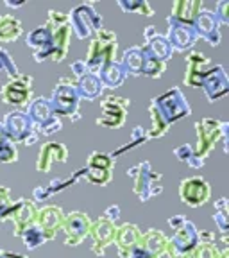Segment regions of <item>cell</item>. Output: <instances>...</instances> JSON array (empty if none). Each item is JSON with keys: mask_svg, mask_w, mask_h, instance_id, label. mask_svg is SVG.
Returning a JSON list of instances; mask_svg holds the SVG:
<instances>
[{"mask_svg": "<svg viewBox=\"0 0 229 258\" xmlns=\"http://www.w3.org/2000/svg\"><path fill=\"white\" fill-rule=\"evenodd\" d=\"M32 198H34V201H47V199L50 198V192H48L47 185L36 186V188L32 190Z\"/></svg>", "mask_w": 229, "mask_h": 258, "instance_id": "49", "label": "cell"}, {"mask_svg": "<svg viewBox=\"0 0 229 258\" xmlns=\"http://www.w3.org/2000/svg\"><path fill=\"white\" fill-rule=\"evenodd\" d=\"M38 137H40V135H38V133H36V131H34V133H31V135H29V137H27V138H25L24 145H27V147H29V145H32V144H36V142H38Z\"/></svg>", "mask_w": 229, "mask_h": 258, "instance_id": "54", "label": "cell"}, {"mask_svg": "<svg viewBox=\"0 0 229 258\" xmlns=\"http://www.w3.org/2000/svg\"><path fill=\"white\" fill-rule=\"evenodd\" d=\"M220 247L217 244H197L192 258H218Z\"/></svg>", "mask_w": 229, "mask_h": 258, "instance_id": "43", "label": "cell"}, {"mask_svg": "<svg viewBox=\"0 0 229 258\" xmlns=\"http://www.w3.org/2000/svg\"><path fill=\"white\" fill-rule=\"evenodd\" d=\"M22 240H24V244H25V247H27L29 251H34V249H38L40 246H43L45 242H47V238H45V235H43V231L40 230V226L34 222L32 226H29L27 230L22 233Z\"/></svg>", "mask_w": 229, "mask_h": 258, "instance_id": "33", "label": "cell"}, {"mask_svg": "<svg viewBox=\"0 0 229 258\" xmlns=\"http://www.w3.org/2000/svg\"><path fill=\"white\" fill-rule=\"evenodd\" d=\"M199 244H217V235L213 231H199Z\"/></svg>", "mask_w": 229, "mask_h": 258, "instance_id": "50", "label": "cell"}, {"mask_svg": "<svg viewBox=\"0 0 229 258\" xmlns=\"http://www.w3.org/2000/svg\"><path fill=\"white\" fill-rule=\"evenodd\" d=\"M145 57H147V54L143 52L141 47L127 48V50L122 54V59H120V64H122V69H124L125 76H134V77L141 76Z\"/></svg>", "mask_w": 229, "mask_h": 258, "instance_id": "29", "label": "cell"}, {"mask_svg": "<svg viewBox=\"0 0 229 258\" xmlns=\"http://www.w3.org/2000/svg\"><path fill=\"white\" fill-rule=\"evenodd\" d=\"M211 198V186L201 176L185 177L179 183V199L190 208H201Z\"/></svg>", "mask_w": 229, "mask_h": 258, "instance_id": "10", "label": "cell"}, {"mask_svg": "<svg viewBox=\"0 0 229 258\" xmlns=\"http://www.w3.org/2000/svg\"><path fill=\"white\" fill-rule=\"evenodd\" d=\"M0 99L4 104L15 108L29 106L32 99V77L27 74H18L15 79H9L0 90Z\"/></svg>", "mask_w": 229, "mask_h": 258, "instance_id": "8", "label": "cell"}, {"mask_svg": "<svg viewBox=\"0 0 229 258\" xmlns=\"http://www.w3.org/2000/svg\"><path fill=\"white\" fill-rule=\"evenodd\" d=\"M141 237V230L136 224H131V222H125L120 228H117V235H115V246L117 251L122 258H127L131 254V251L138 246Z\"/></svg>", "mask_w": 229, "mask_h": 258, "instance_id": "23", "label": "cell"}, {"mask_svg": "<svg viewBox=\"0 0 229 258\" xmlns=\"http://www.w3.org/2000/svg\"><path fill=\"white\" fill-rule=\"evenodd\" d=\"M0 74H6V76H9V79H15L16 76H18V67L15 64V61H13L11 54L8 52V50H4V48H0Z\"/></svg>", "mask_w": 229, "mask_h": 258, "instance_id": "41", "label": "cell"}, {"mask_svg": "<svg viewBox=\"0 0 229 258\" xmlns=\"http://www.w3.org/2000/svg\"><path fill=\"white\" fill-rule=\"evenodd\" d=\"M117 48H118V43H117L115 32L102 27L101 31L93 36L92 43H90V47H88V54H86V59H85L86 67H88V72L97 76L104 64L115 61V57H117Z\"/></svg>", "mask_w": 229, "mask_h": 258, "instance_id": "2", "label": "cell"}, {"mask_svg": "<svg viewBox=\"0 0 229 258\" xmlns=\"http://www.w3.org/2000/svg\"><path fill=\"white\" fill-rule=\"evenodd\" d=\"M25 113H27L29 120H31L32 127H34L36 133L48 120H52V118L56 117L52 111V106H50L48 99H45V97H36L34 101L29 102V108Z\"/></svg>", "mask_w": 229, "mask_h": 258, "instance_id": "25", "label": "cell"}, {"mask_svg": "<svg viewBox=\"0 0 229 258\" xmlns=\"http://www.w3.org/2000/svg\"><path fill=\"white\" fill-rule=\"evenodd\" d=\"M215 18L218 20L220 25L229 24V0H220L215 9Z\"/></svg>", "mask_w": 229, "mask_h": 258, "instance_id": "44", "label": "cell"}, {"mask_svg": "<svg viewBox=\"0 0 229 258\" xmlns=\"http://www.w3.org/2000/svg\"><path fill=\"white\" fill-rule=\"evenodd\" d=\"M174 156H176L179 161H183V163H188V161L192 160V156H193V147H192V145H188V144L179 145V147L174 151Z\"/></svg>", "mask_w": 229, "mask_h": 258, "instance_id": "46", "label": "cell"}, {"mask_svg": "<svg viewBox=\"0 0 229 258\" xmlns=\"http://www.w3.org/2000/svg\"><path fill=\"white\" fill-rule=\"evenodd\" d=\"M68 160V149L64 147L63 144H57V142H47V144L41 145L40 154H38L36 160V170L38 172H48L52 163L59 161V163H64Z\"/></svg>", "mask_w": 229, "mask_h": 258, "instance_id": "22", "label": "cell"}, {"mask_svg": "<svg viewBox=\"0 0 229 258\" xmlns=\"http://www.w3.org/2000/svg\"><path fill=\"white\" fill-rule=\"evenodd\" d=\"M167 235L160 230L141 231L140 242H138V249L141 253V258H161L167 251Z\"/></svg>", "mask_w": 229, "mask_h": 258, "instance_id": "21", "label": "cell"}, {"mask_svg": "<svg viewBox=\"0 0 229 258\" xmlns=\"http://www.w3.org/2000/svg\"><path fill=\"white\" fill-rule=\"evenodd\" d=\"M202 9H204L202 0H177L172 4V13L169 16L177 22L193 25V22H195V18H197V15Z\"/></svg>", "mask_w": 229, "mask_h": 258, "instance_id": "26", "label": "cell"}, {"mask_svg": "<svg viewBox=\"0 0 229 258\" xmlns=\"http://www.w3.org/2000/svg\"><path fill=\"white\" fill-rule=\"evenodd\" d=\"M127 177L134 179V194L141 203H147L154 196H160L163 192V176L160 172H154L149 161L138 163V165L127 169Z\"/></svg>", "mask_w": 229, "mask_h": 258, "instance_id": "3", "label": "cell"}, {"mask_svg": "<svg viewBox=\"0 0 229 258\" xmlns=\"http://www.w3.org/2000/svg\"><path fill=\"white\" fill-rule=\"evenodd\" d=\"M199 244V230L192 221L186 222L174 231L170 238H167V251L169 258H192L193 251Z\"/></svg>", "mask_w": 229, "mask_h": 258, "instance_id": "6", "label": "cell"}, {"mask_svg": "<svg viewBox=\"0 0 229 258\" xmlns=\"http://www.w3.org/2000/svg\"><path fill=\"white\" fill-rule=\"evenodd\" d=\"M117 4L124 13H140V15L145 16L154 15V9L150 8L147 0H118Z\"/></svg>", "mask_w": 229, "mask_h": 258, "instance_id": "35", "label": "cell"}, {"mask_svg": "<svg viewBox=\"0 0 229 258\" xmlns=\"http://www.w3.org/2000/svg\"><path fill=\"white\" fill-rule=\"evenodd\" d=\"M113 165H115V158L108 153H99V151L90 154L88 163H86V167H90V169H102V170H113Z\"/></svg>", "mask_w": 229, "mask_h": 258, "instance_id": "37", "label": "cell"}, {"mask_svg": "<svg viewBox=\"0 0 229 258\" xmlns=\"http://www.w3.org/2000/svg\"><path fill=\"white\" fill-rule=\"evenodd\" d=\"M195 131H197V145L193 147V153L204 160L211 153L213 145L222 138V120L204 117L195 122Z\"/></svg>", "mask_w": 229, "mask_h": 258, "instance_id": "9", "label": "cell"}, {"mask_svg": "<svg viewBox=\"0 0 229 258\" xmlns=\"http://www.w3.org/2000/svg\"><path fill=\"white\" fill-rule=\"evenodd\" d=\"M147 142H149V133H147V129H143L141 125H136V127L133 129V133H131V144L124 145V147L117 149L115 153H111V156L117 158L118 154L125 153V151H129V149H134V147H138V145H141V144H147Z\"/></svg>", "mask_w": 229, "mask_h": 258, "instance_id": "36", "label": "cell"}, {"mask_svg": "<svg viewBox=\"0 0 229 258\" xmlns=\"http://www.w3.org/2000/svg\"><path fill=\"white\" fill-rule=\"evenodd\" d=\"M8 140V137H6V131H4V125H2V122H0V144L2 142Z\"/></svg>", "mask_w": 229, "mask_h": 258, "instance_id": "56", "label": "cell"}, {"mask_svg": "<svg viewBox=\"0 0 229 258\" xmlns=\"http://www.w3.org/2000/svg\"><path fill=\"white\" fill-rule=\"evenodd\" d=\"M6 6H8V8H15V9H18V8H24L25 6V2H6Z\"/></svg>", "mask_w": 229, "mask_h": 258, "instance_id": "55", "label": "cell"}, {"mask_svg": "<svg viewBox=\"0 0 229 258\" xmlns=\"http://www.w3.org/2000/svg\"><path fill=\"white\" fill-rule=\"evenodd\" d=\"M97 76H99V79H101L104 88H111V90L124 85L125 77H127L124 72V69H122L120 61H117V59L104 64V67L101 69V72L97 74Z\"/></svg>", "mask_w": 229, "mask_h": 258, "instance_id": "30", "label": "cell"}, {"mask_svg": "<svg viewBox=\"0 0 229 258\" xmlns=\"http://www.w3.org/2000/svg\"><path fill=\"white\" fill-rule=\"evenodd\" d=\"M201 88L209 102H215V101H218L220 97L227 95L229 79L222 64H215V67H211V69L208 70V74H206V77L201 83Z\"/></svg>", "mask_w": 229, "mask_h": 258, "instance_id": "17", "label": "cell"}, {"mask_svg": "<svg viewBox=\"0 0 229 258\" xmlns=\"http://www.w3.org/2000/svg\"><path fill=\"white\" fill-rule=\"evenodd\" d=\"M22 22L13 15H0V41L13 43L22 36Z\"/></svg>", "mask_w": 229, "mask_h": 258, "instance_id": "31", "label": "cell"}, {"mask_svg": "<svg viewBox=\"0 0 229 258\" xmlns=\"http://www.w3.org/2000/svg\"><path fill=\"white\" fill-rule=\"evenodd\" d=\"M158 34V29L154 27V25H149V27H145V31H143V36H145V41L147 40H150L152 36H156Z\"/></svg>", "mask_w": 229, "mask_h": 258, "instance_id": "53", "label": "cell"}, {"mask_svg": "<svg viewBox=\"0 0 229 258\" xmlns=\"http://www.w3.org/2000/svg\"><path fill=\"white\" fill-rule=\"evenodd\" d=\"M2 125H4L8 140L13 142V144H24L25 138L31 133H34V127L29 120L27 113L22 111V109H15V111L8 113Z\"/></svg>", "mask_w": 229, "mask_h": 258, "instance_id": "16", "label": "cell"}, {"mask_svg": "<svg viewBox=\"0 0 229 258\" xmlns=\"http://www.w3.org/2000/svg\"><path fill=\"white\" fill-rule=\"evenodd\" d=\"M129 106H131V101H129L127 97H117V95L108 97L102 102L101 117L97 118L95 124L108 129L122 127L125 122V113H127Z\"/></svg>", "mask_w": 229, "mask_h": 258, "instance_id": "11", "label": "cell"}, {"mask_svg": "<svg viewBox=\"0 0 229 258\" xmlns=\"http://www.w3.org/2000/svg\"><path fill=\"white\" fill-rule=\"evenodd\" d=\"M115 235H117V226L115 222H109L108 219L99 217L92 221V228H90V235L92 237V251L97 256H104L106 249L115 242Z\"/></svg>", "mask_w": 229, "mask_h": 258, "instance_id": "15", "label": "cell"}, {"mask_svg": "<svg viewBox=\"0 0 229 258\" xmlns=\"http://www.w3.org/2000/svg\"><path fill=\"white\" fill-rule=\"evenodd\" d=\"M215 224L218 226L222 235H227L229 231V206L227 199L220 198L218 201H215V215H213Z\"/></svg>", "mask_w": 229, "mask_h": 258, "instance_id": "34", "label": "cell"}, {"mask_svg": "<svg viewBox=\"0 0 229 258\" xmlns=\"http://www.w3.org/2000/svg\"><path fill=\"white\" fill-rule=\"evenodd\" d=\"M102 217L108 219L109 222H117L118 219H120V206H118V205H111V206H108Z\"/></svg>", "mask_w": 229, "mask_h": 258, "instance_id": "48", "label": "cell"}, {"mask_svg": "<svg viewBox=\"0 0 229 258\" xmlns=\"http://www.w3.org/2000/svg\"><path fill=\"white\" fill-rule=\"evenodd\" d=\"M9 194H11L9 186L0 185V222L11 221L16 208H18V203H20V201H16V203L11 201Z\"/></svg>", "mask_w": 229, "mask_h": 258, "instance_id": "32", "label": "cell"}, {"mask_svg": "<svg viewBox=\"0 0 229 258\" xmlns=\"http://www.w3.org/2000/svg\"><path fill=\"white\" fill-rule=\"evenodd\" d=\"M38 217V208L36 203L29 201V199H20L18 203V208H16L15 215H13V224H15V230H13V235L15 237H22L25 230L29 226H32L36 222Z\"/></svg>", "mask_w": 229, "mask_h": 258, "instance_id": "24", "label": "cell"}, {"mask_svg": "<svg viewBox=\"0 0 229 258\" xmlns=\"http://www.w3.org/2000/svg\"><path fill=\"white\" fill-rule=\"evenodd\" d=\"M70 70H72L73 77H77V79H81L83 76H86V74H88V67H86L85 59L73 61V63L70 64Z\"/></svg>", "mask_w": 229, "mask_h": 258, "instance_id": "47", "label": "cell"}, {"mask_svg": "<svg viewBox=\"0 0 229 258\" xmlns=\"http://www.w3.org/2000/svg\"><path fill=\"white\" fill-rule=\"evenodd\" d=\"M81 177H85V169L77 170V172L73 174V176L66 177V179H61V177H57V179H52V181H50V183L47 185V188H48V192H50V196H52V194L61 192V190H64V188H68V186H72L73 183L79 181Z\"/></svg>", "mask_w": 229, "mask_h": 258, "instance_id": "39", "label": "cell"}, {"mask_svg": "<svg viewBox=\"0 0 229 258\" xmlns=\"http://www.w3.org/2000/svg\"><path fill=\"white\" fill-rule=\"evenodd\" d=\"M193 29L197 32V38H202L206 40L209 45L217 47L222 40L220 34V24L215 18V13L209 11V9H202L201 13L197 15L195 22H193Z\"/></svg>", "mask_w": 229, "mask_h": 258, "instance_id": "20", "label": "cell"}, {"mask_svg": "<svg viewBox=\"0 0 229 258\" xmlns=\"http://www.w3.org/2000/svg\"><path fill=\"white\" fill-rule=\"evenodd\" d=\"M64 212L56 205H47L41 210H38V217L36 224L40 226V230L43 231L45 238L48 240H54L57 237V231L61 230L64 221Z\"/></svg>", "mask_w": 229, "mask_h": 258, "instance_id": "18", "label": "cell"}, {"mask_svg": "<svg viewBox=\"0 0 229 258\" xmlns=\"http://www.w3.org/2000/svg\"><path fill=\"white\" fill-rule=\"evenodd\" d=\"M63 129V122H61L59 117H54L52 120H48L47 124L43 125V127L38 131V135H43V137H50V135L57 133V131H61Z\"/></svg>", "mask_w": 229, "mask_h": 258, "instance_id": "45", "label": "cell"}, {"mask_svg": "<svg viewBox=\"0 0 229 258\" xmlns=\"http://www.w3.org/2000/svg\"><path fill=\"white\" fill-rule=\"evenodd\" d=\"M149 115H150V129L147 131L150 138H161L165 137L167 131L172 124L181 120L185 117L192 115L186 97L179 88H172L169 92L161 93L160 97H154L149 104Z\"/></svg>", "mask_w": 229, "mask_h": 258, "instance_id": "1", "label": "cell"}, {"mask_svg": "<svg viewBox=\"0 0 229 258\" xmlns=\"http://www.w3.org/2000/svg\"><path fill=\"white\" fill-rule=\"evenodd\" d=\"M167 222H169L170 228H172V230L176 231L177 228H181V226L185 224V222H186V217H183V215H172V217H170Z\"/></svg>", "mask_w": 229, "mask_h": 258, "instance_id": "51", "label": "cell"}, {"mask_svg": "<svg viewBox=\"0 0 229 258\" xmlns=\"http://www.w3.org/2000/svg\"><path fill=\"white\" fill-rule=\"evenodd\" d=\"M47 24L52 27L54 34V56L52 61L59 63L66 57L70 47V38H72V29L68 24V15H64L56 9H50L48 11V20Z\"/></svg>", "mask_w": 229, "mask_h": 258, "instance_id": "7", "label": "cell"}, {"mask_svg": "<svg viewBox=\"0 0 229 258\" xmlns=\"http://www.w3.org/2000/svg\"><path fill=\"white\" fill-rule=\"evenodd\" d=\"M167 24H169V31H167L165 38L169 40L174 52H186L199 40L193 25L177 22L170 16H167Z\"/></svg>", "mask_w": 229, "mask_h": 258, "instance_id": "14", "label": "cell"}, {"mask_svg": "<svg viewBox=\"0 0 229 258\" xmlns=\"http://www.w3.org/2000/svg\"><path fill=\"white\" fill-rule=\"evenodd\" d=\"M186 61V72H185V85L192 86V88H199L202 79L206 77L208 70L211 69L209 57H206L199 50H192L188 56L185 57Z\"/></svg>", "mask_w": 229, "mask_h": 258, "instance_id": "19", "label": "cell"}, {"mask_svg": "<svg viewBox=\"0 0 229 258\" xmlns=\"http://www.w3.org/2000/svg\"><path fill=\"white\" fill-rule=\"evenodd\" d=\"M25 45L32 50L34 59H36L38 63H43V61H47V59L52 61V56H54L52 27L45 22L40 27L32 29L27 36H25Z\"/></svg>", "mask_w": 229, "mask_h": 258, "instance_id": "12", "label": "cell"}, {"mask_svg": "<svg viewBox=\"0 0 229 258\" xmlns=\"http://www.w3.org/2000/svg\"><path fill=\"white\" fill-rule=\"evenodd\" d=\"M218 258H229V247H220V254Z\"/></svg>", "mask_w": 229, "mask_h": 258, "instance_id": "57", "label": "cell"}, {"mask_svg": "<svg viewBox=\"0 0 229 258\" xmlns=\"http://www.w3.org/2000/svg\"><path fill=\"white\" fill-rule=\"evenodd\" d=\"M75 88L79 93V99H85V101H97L104 92V86H102L99 76L90 72L75 81Z\"/></svg>", "mask_w": 229, "mask_h": 258, "instance_id": "28", "label": "cell"}, {"mask_svg": "<svg viewBox=\"0 0 229 258\" xmlns=\"http://www.w3.org/2000/svg\"><path fill=\"white\" fill-rule=\"evenodd\" d=\"M18 160V149L13 142L6 140L0 144V163H15Z\"/></svg>", "mask_w": 229, "mask_h": 258, "instance_id": "42", "label": "cell"}, {"mask_svg": "<svg viewBox=\"0 0 229 258\" xmlns=\"http://www.w3.org/2000/svg\"><path fill=\"white\" fill-rule=\"evenodd\" d=\"M0 258H27L22 253H15V251L9 249H0Z\"/></svg>", "mask_w": 229, "mask_h": 258, "instance_id": "52", "label": "cell"}, {"mask_svg": "<svg viewBox=\"0 0 229 258\" xmlns=\"http://www.w3.org/2000/svg\"><path fill=\"white\" fill-rule=\"evenodd\" d=\"M68 24L79 40H88L102 29V16L95 11L93 2H86L70 11Z\"/></svg>", "mask_w": 229, "mask_h": 258, "instance_id": "4", "label": "cell"}, {"mask_svg": "<svg viewBox=\"0 0 229 258\" xmlns=\"http://www.w3.org/2000/svg\"><path fill=\"white\" fill-rule=\"evenodd\" d=\"M85 179L88 183H92V185L106 186L113 179V172L111 170L90 169V167H85Z\"/></svg>", "mask_w": 229, "mask_h": 258, "instance_id": "38", "label": "cell"}, {"mask_svg": "<svg viewBox=\"0 0 229 258\" xmlns=\"http://www.w3.org/2000/svg\"><path fill=\"white\" fill-rule=\"evenodd\" d=\"M141 48H143V52L149 57H152V59H156V61H161V63H167L174 54L169 40H167L163 34H160V32H158L156 36L150 38V40L145 41V45Z\"/></svg>", "mask_w": 229, "mask_h": 258, "instance_id": "27", "label": "cell"}, {"mask_svg": "<svg viewBox=\"0 0 229 258\" xmlns=\"http://www.w3.org/2000/svg\"><path fill=\"white\" fill-rule=\"evenodd\" d=\"M56 117H72L79 111V93L75 88V81L72 77H61L54 86L52 95L48 99Z\"/></svg>", "mask_w": 229, "mask_h": 258, "instance_id": "5", "label": "cell"}, {"mask_svg": "<svg viewBox=\"0 0 229 258\" xmlns=\"http://www.w3.org/2000/svg\"><path fill=\"white\" fill-rule=\"evenodd\" d=\"M165 70H167V63H161V61H156V59H152V57L147 56L145 57L141 76L150 77V79H160Z\"/></svg>", "mask_w": 229, "mask_h": 258, "instance_id": "40", "label": "cell"}, {"mask_svg": "<svg viewBox=\"0 0 229 258\" xmlns=\"http://www.w3.org/2000/svg\"><path fill=\"white\" fill-rule=\"evenodd\" d=\"M92 228V219L85 212H72L64 215L61 230L64 233V244L68 247H75L86 240Z\"/></svg>", "mask_w": 229, "mask_h": 258, "instance_id": "13", "label": "cell"}]
</instances>
